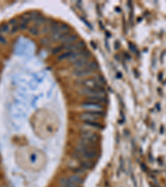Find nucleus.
<instances>
[{"instance_id": "obj_1", "label": "nucleus", "mask_w": 166, "mask_h": 187, "mask_svg": "<svg viewBox=\"0 0 166 187\" xmlns=\"http://www.w3.org/2000/svg\"><path fill=\"white\" fill-rule=\"evenodd\" d=\"M97 69V65L95 62H88L83 67H81L78 68H75L73 72V74L78 78H82V77H87L93 73L95 70Z\"/></svg>"}, {"instance_id": "obj_2", "label": "nucleus", "mask_w": 166, "mask_h": 187, "mask_svg": "<svg viewBox=\"0 0 166 187\" xmlns=\"http://www.w3.org/2000/svg\"><path fill=\"white\" fill-rule=\"evenodd\" d=\"M104 115L101 111H87L80 115V118L85 122H97Z\"/></svg>"}, {"instance_id": "obj_3", "label": "nucleus", "mask_w": 166, "mask_h": 187, "mask_svg": "<svg viewBox=\"0 0 166 187\" xmlns=\"http://www.w3.org/2000/svg\"><path fill=\"white\" fill-rule=\"evenodd\" d=\"M82 92L87 96V97L106 96V92L103 87H84L82 89Z\"/></svg>"}, {"instance_id": "obj_4", "label": "nucleus", "mask_w": 166, "mask_h": 187, "mask_svg": "<svg viewBox=\"0 0 166 187\" xmlns=\"http://www.w3.org/2000/svg\"><path fill=\"white\" fill-rule=\"evenodd\" d=\"M105 82L103 78L97 77V78H92L84 80L81 84L85 87H103Z\"/></svg>"}, {"instance_id": "obj_5", "label": "nucleus", "mask_w": 166, "mask_h": 187, "mask_svg": "<svg viewBox=\"0 0 166 187\" xmlns=\"http://www.w3.org/2000/svg\"><path fill=\"white\" fill-rule=\"evenodd\" d=\"M91 57V53L87 51V50H84L83 53L77 59H76L75 61L72 62L73 67H74L75 68H78L85 66L86 64H87V63L89 62H88V60H89V57Z\"/></svg>"}, {"instance_id": "obj_6", "label": "nucleus", "mask_w": 166, "mask_h": 187, "mask_svg": "<svg viewBox=\"0 0 166 187\" xmlns=\"http://www.w3.org/2000/svg\"><path fill=\"white\" fill-rule=\"evenodd\" d=\"M81 136L82 140H87V141L94 143V144H95L96 141L99 140V136L96 134L92 132H90V131H84L83 132H81Z\"/></svg>"}, {"instance_id": "obj_7", "label": "nucleus", "mask_w": 166, "mask_h": 187, "mask_svg": "<svg viewBox=\"0 0 166 187\" xmlns=\"http://www.w3.org/2000/svg\"><path fill=\"white\" fill-rule=\"evenodd\" d=\"M81 107L84 109L88 110V111H101L103 108L101 104L94 103V102H90V101H87V102L83 103L81 105Z\"/></svg>"}, {"instance_id": "obj_8", "label": "nucleus", "mask_w": 166, "mask_h": 187, "mask_svg": "<svg viewBox=\"0 0 166 187\" xmlns=\"http://www.w3.org/2000/svg\"><path fill=\"white\" fill-rule=\"evenodd\" d=\"M77 34H74V33H70L67 38L65 39H63L62 42V45L63 46H67V45H70L74 43H76L77 39Z\"/></svg>"}, {"instance_id": "obj_9", "label": "nucleus", "mask_w": 166, "mask_h": 187, "mask_svg": "<svg viewBox=\"0 0 166 187\" xmlns=\"http://www.w3.org/2000/svg\"><path fill=\"white\" fill-rule=\"evenodd\" d=\"M87 100L90 102H94V103H105L106 101V96L105 97H87Z\"/></svg>"}, {"instance_id": "obj_10", "label": "nucleus", "mask_w": 166, "mask_h": 187, "mask_svg": "<svg viewBox=\"0 0 166 187\" xmlns=\"http://www.w3.org/2000/svg\"><path fill=\"white\" fill-rule=\"evenodd\" d=\"M69 180L72 182L73 184H75L76 186H79L80 184H81L82 183V179H81V177L78 176V175H73V176H70L69 178Z\"/></svg>"}, {"instance_id": "obj_11", "label": "nucleus", "mask_w": 166, "mask_h": 187, "mask_svg": "<svg viewBox=\"0 0 166 187\" xmlns=\"http://www.w3.org/2000/svg\"><path fill=\"white\" fill-rule=\"evenodd\" d=\"M60 186L61 187H78V186H76L75 184H73L71 182L69 179H63L60 181Z\"/></svg>"}, {"instance_id": "obj_12", "label": "nucleus", "mask_w": 166, "mask_h": 187, "mask_svg": "<svg viewBox=\"0 0 166 187\" xmlns=\"http://www.w3.org/2000/svg\"><path fill=\"white\" fill-rule=\"evenodd\" d=\"M34 22V24L36 26H38V27H39L40 25H42V24H44L46 23V21H45V18L43 17V16H42L40 14L39 16H38L37 18H36V19L33 21Z\"/></svg>"}, {"instance_id": "obj_13", "label": "nucleus", "mask_w": 166, "mask_h": 187, "mask_svg": "<svg viewBox=\"0 0 166 187\" xmlns=\"http://www.w3.org/2000/svg\"><path fill=\"white\" fill-rule=\"evenodd\" d=\"M28 32H29L32 35H33V36L38 35L40 32L38 27L36 26V25H32V26H31V27L29 28V29H28Z\"/></svg>"}, {"instance_id": "obj_14", "label": "nucleus", "mask_w": 166, "mask_h": 187, "mask_svg": "<svg viewBox=\"0 0 166 187\" xmlns=\"http://www.w3.org/2000/svg\"><path fill=\"white\" fill-rule=\"evenodd\" d=\"M11 29L10 26L8 24H3L0 25V34L1 33H6L8 32L9 30Z\"/></svg>"}, {"instance_id": "obj_15", "label": "nucleus", "mask_w": 166, "mask_h": 187, "mask_svg": "<svg viewBox=\"0 0 166 187\" xmlns=\"http://www.w3.org/2000/svg\"><path fill=\"white\" fill-rule=\"evenodd\" d=\"M85 124L87 126H91L95 128H99V129H102V126L98 122H85Z\"/></svg>"}, {"instance_id": "obj_16", "label": "nucleus", "mask_w": 166, "mask_h": 187, "mask_svg": "<svg viewBox=\"0 0 166 187\" xmlns=\"http://www.w3.org/2000/svg\"><path fill=\"white\" fill-rule=\"evenodd\" d=\"M7 43V41H6V38L2 35V34H0V43Z\"/></svg>"}]
</instances>
